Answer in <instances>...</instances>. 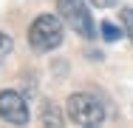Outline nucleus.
Instances as JSON below:
<instances>
[{
    "instance_id": "nucleus-2",
    "label": "nucleus",
    "mask_w": 133,
    "mask_h": 128,
    "mask_svg": "<svg viewBox=\"0 0 133 128\" xmlns=\"http://www.w3.org/2000/svg\"><path fill=\"white\" fill-rule=\"evenodd\" d=\"M62 17L57 14H40L28 26V43L34 51H54L62 43Z\"/></svg>"
},
{
    "instance_id": "nucleus-5",
    "label": "nucleus",
    "mask_w": 133,
    "mask_h": 128,
    "mask_svg": "<svg viewBox=\"0 0 133 128\" xmlns=\"http://www.w3.org/2000/svg\"><path fill=\"white\" fill-rule=\"evenodd\" d=\"M40 120H43V125H62V114L57 111V105H51V102H45V105H43Z\"/></svg>"
},
{
    "instance_id": "nucleus-9",
    "label": "nucleus",
    "mask_w": 133,
    "mask_h": 128,
    "mask_svg": "<svg viewBox=\"0 0 133 128\" xmlns=\"http://www.w3.org/2000/svg\"><path fill=\"white\" fill-rule=\"evenodd\" d=\"M91 6H96V9H110V6H116L119 0H88Z\"/></svg>"
},
{
    "instance_id": "nucleus-8",
    "label": "nucleus",
    "mask_w": 133,
    "mask_h": 128,
    "mask_svg": "<svg viewBox=\"0 0 133 128\" xmlns=\"http://www.w3.org/2000/svg\"><path fill=\"white\" fill-rule=\"evenodd\" d=\"M122 23H125V34L133 40V9H122Z\"/></svg>"
},
{
    "instance_id": "nucleus-7",
    "label": "nucleus",
    "mask_w": 133,
    "mask_h": 128,
    "mask_svg": "<svg viewBox=\"0 0 133 128\" xmlns=\"http://www.w3.org/2000/svg\"><path fill=\"white\" fill-rule=\"evenodd\" d=\"M11 49H14V40H11L9 34H3V31H0V63L11 54Z\"/></svg>"
},
{
    "instance_id": "nucleus-1",
    "label": "nucleus",
    "mask_w": 133,
    "mask_h": 128,
    "mask_svg": "<svg viewBox=\"0 0 133 128\" xmlns=\"http://www.w3.org/2000/svg\"><path fill=\"white\" fill-rule=\"evenodd\" d=\"M65 114L74 125H85V128H94V125H102L105 123V105L96 94H88V91H77L71 94L68 102H65Z\"/></svg>"
},
{
    "instance_id": "nucleus-4",
    "label": "nucleus",
    "mask_w": 133,
    "mask_h": 128,
    "mask_svg": "<svg viewBox=\"0 0 133 128\" xmlns=\"http://www.w3.org/2000/svg\"><path fill=\"white\" fill-rule=\"evenodd\" d=\"M31 111H28V102L20 91H0V120L3 123H11V125H26Z\"/></svg>"
},
{
    "instance_id": "nucleus-3",
    "label": "nucleus",
    "mask_w": 133,
    "mask_h": 128,
    "mask_svg": "<svg viewBox=\"0 0 133 128\" xmlns=\"http://www.w3.org/2000/svg\"><path fill=\"white\" fill-rule=\"evenodd\" d=\"M57 11L62 17V23L68 26L74 34H79L85 40L96 37V26H94V17L88 11L85 0H57Z\"/></svg>"
},
{
    "instance_id": "nucleus-6",
    "label": "nucleus",
    "mask_w": 133,
    "mask_h": 128,
    "mask_svg": "<svg viewBox=\"0 0 133 128\" xmlns=\"http://www.w3.org/2000/svg\"><path fill=\"white\" fill-rule=\"evenodd\" d=\"M99 31H102V37H105L108 43H116V40L122 37V31H119V26L108 23V20H102V26H99Z\"/></svg>"
}]
</instances>
